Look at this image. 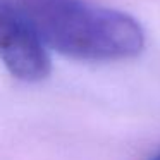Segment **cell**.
Returning a JSON list of instances; mask_svg holds the SVG:
<instances>
[{"mask_svg": "<svg viewBox=\"0 0 160 160\" xmlns=\"http://www.w3.org/2000/svg\"><path fill=\"white\" fill-rule=\"evenodd\" d=\"M45 45L81 60H121L143 50L136 19L84 0H19Z\"/></svg>", "mask_w": 160, "mask_h": 160, "instance_id": "6da1fadb", "label": "cell"}, {"mask_svg": "<svg viewBox=\"0 0 160 160\" xmlns=\"http://www.w3.org/2000/svg\"><path fill=\"white\" fill-rule=\"evenodd\" d=\"M0 59L22 81H42L50 72L45 43L22 9L11 0H0Z\"/></svg>", "mask_w": 160, "mask_h": 160, "instance_id": "7a4b0ae2", "label": "cell"}, {"mask_svg": "<svg viewBox=\"0 0 160 160\" xmlns=\"http://www.w3.org/2000/svg\"><path fill=\"white\" fill-rule=\"evenodd\" d=\"M150 160H160V152H158V153H157V155H155V157H152V158H150Z\"/></svg>", "mask_w": 160, "mask_h": 160, "instance_id": "3957f363", "label": "cell"}]
</instances>
